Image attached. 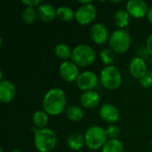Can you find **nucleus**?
Segmentation results:
<instances>
[{"instance_id": "f257e3e1", "label": "nucleus", "mask_w": 152, "mask_h": 152, "mask_svg": "<svg viewBox=\"0 0 152 152\" xmlns=\"http://www.w3.org/2000/svg\"><path fill=\"white\" fill-rule=\"evenodd\" d=\"M43 110L49 116H58L67 109V99L64 91L61 88H52L46 92L42 102Z\"/></svg>"}, {"instance_id": "f03ea898", "label": "nucleus", "mask_w": 152, "mask_h": 152, "mask_svg": "<svg viewBox=\"0 0 152 152\" xmlns=\"http://www.w3.org/2000/svg\"><path fill=\"white\" fill-rule=\"evenodd\" d=\"M34 145L39 152H51L57 144V136L50 128L37 129L33 127Z\"/></svg>"}, {"instance_id": "7ed1b4c3", "label": "nucleus", "mask_w": 152, "mask_h": 152, "mask_svg": "<svg viewBox=\"0 0 152 152\" xmlns=\"http://www.w3.org/2000/svg\"><path fill=\"white\" fill-rule=\"evenodd\" d=\"M85 143L89 150L96 151L103 147L109 140L106 129L100 126H92L85 132Z\"/></svg>"}, {"instance_id": "20e7f679", "label": "nucleus", "mask_w": 152, "mask_h": 152, "mask_svg": "<svg viewBox=\"0 0 152 152\" xmlns=\"http://www.w3.org/2000/svg\"><path fill=\"white\" fill-rule=\"evenodd\" d=\"M96 58L94 48L86 44H79L72 49L71 61L78 67H88L92 65Z\"/></svg>"}, {"instance_id": "39448f33", "label": "nucleus", "mask_w": 152, "mask_h": 152, "mask_svg": "<svg viewBox=\"0 0 152 152\" xmlns=\"http://www.w3.org/2000/svg\"><path fill=\"white\" fill-rule=\"evenodd\" d=\"M122 80L123 77L121 71L116 66H106L101 71L100 81L102 86L107 90H117L120 87Z\"/></svg>"}, {"instance_id": "423d86ee", "label": "nucleus", "mask_w": 152, "mask_h": 152, "mask_svg": "<svg viewBox=\"0 0 152 152\" xmlns=\"http://www.w3.org/2000/svg\"><path fill=\"white\" fill-rule=\"evenodd\" d=\"M131 44V36L126 29H117L110 35L109 45L115 53H126L130 49Z\"/></svg>"}, {"instance_id": "0eeeda50", "label": "nucleus", "mask_w": 152, "mask_h": 152, "mask_svg": "<svg viewBox=\"0 0 152 152\" xmlns=\"http://www.w3.org/2000/svg\"><path fill=\"white\" fill-rule=\"evenodd\" d=\"M97 15L96 7L93 4L80 5L75 12V19L81 25H88L92 23Z\"/></svg>"}, {"instance_id": "6e6552de", "label": "nucleus", "mask_w": 152, "mask_h": 152, "mask_svg": "<svg viewBox=\"0 0 152 152\" xmlns=\"http://www.w3.org/2000/svg\"><path fill=\"white\" fill-rule=\"evenodd\" d=\"M99 78L97 75L91 70H86L80 73L76 81L77 88L84 92L94 90L97 86Z\"/></svg>"}, {"instance_id": "1a4fd4ad", "label": "nucleus", "mask_w": 152, "mask_h": 152, "mask_svg": "<svg viewBox=\"0 0 152 152\" xmlns=\"http://www.w3.org/2000/svg\"><path fill=\"white\" fill-rule=\"evenodd\" d=\"M59 74L62 80L68 83H71L77 81L80 73L78 66L69 60L61 62L59 67Z\"/></svg>"}, {"instance_id": "9d476101", "label": "nucleus", "mask_w": 152, "mask_h": 152, "mask_svg": "<svg viewBox=\"0 0 152 152\" xmlns=\"http://www.w3.org/2000/svg\"><path fill=\"white\" fill-rule=\"evenodd\" d=\"M149 9L147 3L143 0H130L126 3V10L130 16L135 19H141L147 16Z\"/></svg>"}, {"instance_id": "9b49d317", "label": "nucleus", "mask_w": 152, "mask_h": 152, "mask_svg": "<svg viewBox=\"0 0 152 152\" xmlns=\"http://www.w3.org/2000/svg\"><path fill=\"white\" fill-rule=\"evenodd\" d=\"M99 115L103 121L111 125L115 124L120 117L118 109L111 103L102 104L99 110Z\"/></svg>"}, {"instance_id": "f8f14e48", "label": "nucleus", "mask_w": 152, "mask_h": 152, "mask_svg": "<svg viewBox=\"0 0 152 152\" xmlns=\"http://www.w3.org/2000/svg\"><path fill=\"white\" fill-rule=\"evenodd\" d=\"M90 36L96 45H103L110 38L109 30L102 23H94L90 29Z\"/></svg>"}, {"instance_id": "ddd939ff", "label": "nucleus", "mask_w": 152, "mask_h": 152, "mask_svg": "<svg viewBox=\"0 0 152 152\" xmlns=\"http://www.w3.org/2000/svg\"><path fill=\"white\" fill-rule=\"evenodd\" d=\"M129 71L134 78L142 79L148 73L146 61L139 57L133 58L129 64Z\"/></svg>"}, {"instance_id": "4468645a", "label": "nucleus", "mask_w": 152, "mask_h": 152, "mask_svg": "<svg viewBox=\"0 0 152 152\" xmlns=\"http://www.w3.org/2000/svg\"><path fill=\"white\" fill-rule=\"evenodd\" d=\"M16 95V87L9 80L0 81V101L3 103L11 102Z\"/></svg>"}, {"instance_id": "2eb2a0df", "label": "nucleus", "mask_w": 152, "mask_h": 152, "mask_svg": "<svg viewBox=\"0 0 152 152\" xmlns=\"http://www.w3.org/2000/svg\"><path fill=\"white\" fill-rule=\"evenodd\" d=\"M101 102V96L99 93H97L94 90L86 91L84 92L80 96V103L82 107L91 110L94 109L100 104Z\"/></svg>"}, {"instance_id": "dca6fc26", "label": "nucleus", "mask_w": 152, "mask_h": 152, "mask_svg": "<svg viewBox=\"0 0 152 152\" xmlns=\"http://www.w3.org/2000/svg\"><path fill=\"white\" fill-rule=\"evenodd\" d=\"M38 18L45 22H52L57 17V9L52 4L42 3L38 8H37Z\"/></svg>"}, {"instance_id": "f3484780", "label": "nucleus", "mask_w": 152, "mask_h": 152, "mask_svg": "<svg viewBox=\"0 0 152 152\" xmlns=\"http://www.w3.org/2000/svg\"><path fill=\"white\" fill-rule=\"evenodd\" d=\"M67 144L70 150L78 151L86 145L85 137L79 133H71L67 137Z\"/></svg>"}, {"instance_id": "a211bd4d", "label": "nucleus", "mask_w": 152, "mask_h": 152, "mask_svg": "<svg viewBox=\"0 0 152 152\" xmlns=\"http://www.w3.org/2000/svg\"><path fill=\"white\" fill-rule=\"evenodd\" d=\"M130 14L126 10L120 9L118 10L113 17L115 25L118 28V29H125L130 22Z\"/></svg>"}, {"instance_id": "6ab92c4d", "label": "nucleus", "mask_w": 152, "mask_h": 152, "mask_svg": "<svg viewBox=\"0 0 152 152\" xmlns=\"http://www.w3.org/2000/svg\"><path fill=\"white\" fill-rule=\"evenodd\" d=\"M32 121H33L34 126L36 128H37V129L45 128V126L49 121V115L44 110H37L33 114Z\"/></svg>"}, {"instance_id": "aec40b11", "label": "nucleus", "mask_w": 152, "mask_h": 152, "mask_svg": "<svg viewBox=\"0 0 152 152\" xmlns=\"http://www.w3.org/2000/svg\"><path fill=\"white\" fill-rule=\"evenodd\" d=\"M54 54L63 61H69L72 56V50L65 43H60L54 47Z\"/></svg>"}, {"instance_id": "412c9836", "label": "nucleus", "mask_w": 152, "mask_h": 152, "mask_svg": "<svg viewBox=\"0 0 152 152\" xmlns=\"http://www.w3.org/2000/svg\"><path fill=\"white\" fill-rule=\"evenodd\" d=\"M67 118L73 122H79L83 119L84 118V110L82 108L77 106V105H71L67 107L65 110Z\"/></svg>"}, {"instance_id": "4be33fe9", "label": "nucleus", "mask_w": 152, "mask_h": 152, "mask_svg": "<svg viewBox=\"0 0 152 152\" xmlns=\"http://www.w3.org/2000/svg\"><path fill=\"white\" fill-rule=\"evenodd\" d=\"M102 152H124V145L118 139H109L102 148Z\"/></svg>"}, {"instance_id": "5701e85b", "label": "nucleus", "mask_w": 152, "mask_h": 152, "mask_svg": "<svg viewBox=\"0 0 152 152\" xmlns=\"http://www.w3.org/2000/svg\"><path fill=\"white\" fill-rule=\"evenodd\" d=\"M57 17L62 21H70L75 19V12L67 5H61L57 8Z\"/></svg>"}, {"instance_id": "b1692460", "label": "nucleus", "mask_w": 152, "mask_h": 152, "mask_svg": "<svg viewBox=\"0 0 152 152\" xmlns=\"http://www.w3.org/2000/svg\"><path fill=\"white\" fill-rule=\"evenodd\" d=\"M38 17L37 15V11L36 8H32V7H28L26 6V8L23 10L22 14H21V18L23 20V21L26 24H33L37 18Z\"/></svg>"}, {"instance_id": "393cba45", "label": "nucleus", "mask_w": 152, "mask_h": 152, "mask_svg": "<svg viewBox=\"0 0 152 152\" xmlns=\"http://www.w3.org/2000/svg\"><path fill=\"white\" fill-rule=\"evenodd\" d=\"M100 58L102 62L106 66H111L115 60V53L110 48L103 49L100 53Z\"/></svg>"}, {"instance_id": "a878e982", "label": "nucleus", "mask_w": 152, "mask_h": 152, "mask_svg": "<svg viewBox=\"0 0 152 152\" xmlns=\"http://www.w3.org/2000/svg\"><path fill=\"white\" fill-rule=\"evenodd\" d=\"M106 133L109 139H118L120 134V129L117 125L112 124L106 128Z\"/></svg>"}, {"instance_id": "bb28decb", "label": "nucleus", "mask_w": 152, "mask_h": 152, "mask_svg": "<svg viewBox=\"0 0 152 152\" xmlns=\"http://www.w3.org/2000/svg\"><path fill=\"white\" fill-rule=\"evenodd\" d=\"M140 83L144 88H151L152 86V71L147 73L142 79H140Z\"/></svg>"}, {"instance_id": "cd10ccee", "label": "nucleus", "mask_w": 152, "mask_h": 152, "mask_svg": "<svg viewBox=\"0 0 152 152\" xmlns=\"http://www.w3.org/2000/svg\"><path fill=\"white\" fill-rule=\"evenodd\" d=\"M149 53H148V50L145 46H140L138 48V51H137V56L136 57H139L141 59H143L144 61L148 58L149 56Z\"/></svg>"}, {"instance_id": "c85d7f7f", "label": "nucleus", "mask_w": 152, "mask_h": 152, "mask_svg": "<svg viewBox=\"0 0 152 152\" xmlns=\"http://www.w3.org/2000/svg\"><path fill=\"white\" fill-rule=\"evenodd\" d=\"M22 3L28 6V7H32V8H38V6L42 4L40 0H23Z\"/></svg>"}, {"instance_id": "c756f323", "label": "nucleus", "mask_w": 152, "mask_h": 152, "mask_svg": "<svg viewBox=\"0 0 152 152\" xmlns=\"http://www.w3.org/2000/svg\"><path fill=\"white\" fill-rule=\"evenodd\" d=\"M145 47L147 48L149 54L151 56H152V33L147 37L146 44H145Z\"/></svg>"}, {"instance_id": "7c9ffc66", "label": "nucleus", "mask_w": 152, "mask_h": 152, "mask_svg": "<svg viewBox=\"0 0 152 152\" xmlns=\"http://www.w3.org/2000/svg\"><path fill=\"white\" fill-rule=\"evenodd\" d=\"M78 4H80V5H86V4H93V2L91 0H79L78 1Z\"/></svg>"}, {"instance_id": "2f4dec72", "label": "nucleus", "mask_w": 152, "mask_h": 152, "mask_svg": "<svg viewBox=\"0 0 152 152\" xmlns=\"http://www.w3.org/2000/svg\"><path fill=\"white\" fill-rule=\"evenodd\" d=\"M147 18H148L149 21L152 24V6L151 7H150V9H149L148 14H147Z\"/></svg>"}, {"instance_id": "473e14b6", "label": "nucleus", "mask_w": 152, "mask_h": 152, "mask_svg": "<svg viewBox=\"0 0 152 152\" xmlns=\"http://www.w3.org/2000/svg\"><path fill=\"white\" fill-rule=\"evenodd\" d=\"M111 3H113V4H118V3H121V1H111Z\"/></svg>"}, {"instance_id": "72a5a7b5", "label": "nucleus", "mask_w": 152, "mask_h": 152, "mask_svg": "<svg viewBox=\"0 0 152 152\" xmlns=\"http://www.w3.org/2000/svg\"><path fill=\"white\" fill-rule=\"evenodd\" d=\"M11 152H21L20 150H18V149H15V150H13V151H12Z\"/></svg>"}, {"instance_id": "f704fd0d", "label": "nucleus", "mask_w": 152, "mask_h": 152, "mask_svg": "<svg viewBox=\"0 0 152 152\" xmlns=\"http://www.w3.org/2000/svg\"><path fill=\"white\" fill-rule=\"evenodd\" d=\"M151 63H152V58H151Z\"/></svg>"}, {"instance_id": "c9c22d12", "label": "nucleus", "mask_w": 152, "mask_h": 152, "mask_svg": "<svg viewBox=\"0 0 152 152\" xmlns=\"http://www.w3.org/2000/svg\"><path fill=\"white\" fill-rule=\"evenodd\" d=\"M151 152H152V151H151Z\"/></svg>"}]
</instances>
